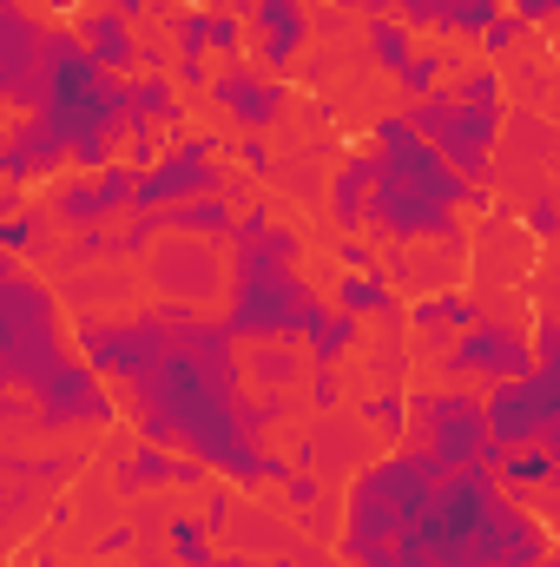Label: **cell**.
Returning <instances> with one entry per match:
<instances>
[{"mask_svg":"<svg viewBox=\"0 0 560 567\" xmlns=\"http://www.w3.org/2000/svg\"><path fill=\"white\" fill-rule=\"evenodd\" d=\"M158 317L172 330L165 357L145 370L139 383H126V396H120V416L133 423V435L218 468L238 488L283 482L290 462L271 455L265 442H271V429L283 416H297V396L245 383L238 337L218 317H205L191 303H158Z\"/></svg>","mask_w":560,"mask_h":567,"instance_id":"cell-1","label":"cell"},{"mask_svg":"<svg viewBox=\"0 0 560 567\" xmlns=\"http://www.w3.org/2000/svg\"><path fill=\"white\" fill-rule=\"evenodd\" d=\"M376 178H370V205H363V238L370 245H462L468 251V231H462V205H495V192L468 185L435 145L422 140L403 113L376 120Z\"/></svg>","mask_w":560,"mask_h":567,"instance_id":"cell-2","label":"cell"},{"mask_svg":"<svg viewBox=\"0 0 560 567\" xmlns=\"http://www.w3.org/2000/svg\"><path fill=\"white\" fill-rule=\"evenodd\" d=\"M409 535L428 567H535L554 555V528L528 502H508L495 468H442Z\"/></svg>","mask_w":560,"mask_h":567,"instance_id":"cell-3","label":"cell"},{"mask_svg":"<svg viewBox=\"0 0 560 567\" xmlns=\"http://www.w3.org/2000/svg\"><path fill=\"white\" fill-rule=\"evenodd\" d=\"M303 238L283 231L278 218L258 231H231V258H225V330L238 343H297L330 317V303L310 290V278L297 271Z\"/></svg>","mask_w":560,"mask_h":567,"instance_id":"cell-4","label":"cell"},{"mask_svg":"<svg viewBox=\"0 0 560 567\" xmlns=\"http://www.w3.org/2000/svg\"><path fill=\"white\" fill-rule=\"evenodd\" d=\"M33 113L60 133L66 165H80V172L113 165V152H120L126 133H133L126 80L106 73V66H93L73 27H46V93H40Z\"/></svg>","mask_w":560,"mask_h":567,"instance_id":"cell-5","label":"cell"},{"mask_svg":"<svg viewBox=\"0 0 560 567\" xmlns=\"http://www.w3.org/2000/svg\"><path fill=\"white\" fill-rule=\"evenodd\" d=\"M73 357L66 343V310L53 297V284H40L33 271H0V429L27 416L33 390Z\"/></svg>","mask_w":560,"mask_h":567,"instance_id":"cell-6","label":"cell"},{"mask_svg":"<svg viewBox=\"0 0 560 567\" xmlns=\"http://www.w3.org/2000/svg\"><path fill=\"white\" fill-rule=\"evenodd\" d=\"M435 482H442V462H435L428 449H416V442H409V449H390V455H376V462H363L356 482H350V502H343L336 561L350 567L363 548H376V542H390V535H409Z\"/></svg>","mask_w":560,"mask_h":567,"instance_id":"cell-7","label":"cell"},{"mask_svg":"<svg viewBox=\"0 0 560 567\" xmlns=\"http://www.w3.org/2000/svg\"><path fill=\"white\" fill-rule=\"evenodd\" d=\"M403 120H409L468 185L495 192V152H501V120H508L501 106H468V100H448V93L435 86V93H422V100L403 106Z\"/></svg>","mask_w":560,"mask_h":567,"instance_id":"cell-8","label":"cell"},{"mask_svg":"<svg viewBox=\"0 0 560 567\" xmlns=\"http://www.w3.org/2000/svg\"><path fill=\"white\" fill-rule=\"evenodd\" d=\"M409 442L428 449L442 468H495V442H488V423H481V396L442 383V390H409Z\"/></svg>","mask_w":560,"mask_h":567,"instance_id":"cell-9","label":"cell"},{"mask_svg":"<svg viewBox=\"0 0 560 567\" xmlns=\"http://www.w3.org/2000/svg\"><path fill=\"white\" fill-rule=\"evenodd\" d=\"M481 423L495 449H560V370H521L508 383H488L481 396Z\"/></svg>","mask_w":560,"mask_h":567,"instance_id":"cell-10","label":"cell"},{"mask_svg":"<svg viewBox=\"0 0 560 567\" xmlns=\"http://www.w3.org/2000/svg\"><path fill=\"white\" fill-rule=\"evenodd\" d=\"M66 337L80 343L73 357H80L86 370H100L106 383L126 390V383H139L145 370L165 357V337H172V330H165L158 310H126V317H80Z\"/></svg>","mask_w":560,"mask_h":567,"instance_id":"cell-11","label":"cell"},{"mask_svg":"<svg viewBox=\"0 0 560 567\" xmlns=\"http://www.w3.org/2000/svg\"><path fill=\"white\" fill-rule=\"evenodd\" d=\"M106 423H120V396H113L106 377L86 370L80 357H66V363L33 390V403H27V416H20V429H33V435H73V429H106Z\"/></svg>","mask_w":560,"mask_h":567,"instance_id":"cell-12","label":"cell"},{"mask_svg":"<svg viewBox=\"0 0 560 567\" xmlns=\"http://www.w3.org/2000/svg\"><path fill=\"white\" fill-rule=\"evenodd\" d=\"M211 192H231V172L218 165V140L211 133L178 140L145 172H133V212H165V205H185V198H211Z\"/></svg>","mask_w":560,"mask_h":567,"instance_id":"cell-13","label":"cell"},{"mask_svg":"<svg viewBox=\"0 0 560 567\" xmlns=\"http://www.w3.org/2000/svg\"><path fill=\"white\" fill-rule=\"evenodd\" d=\"M521 370H535V343H528V330L508 323V317H475V323L442 350V377H448V383H508V377H521Z\"/></svg>","mask_w":560,"mask_h":567,"instance_id":"cell-14","label":"cell"},{"mask_svg":"<svg viewBox=\"0 0 560 567\" xmlns=\"http://www.w3.org/2000/svg\"><path fill=\"white\" fill-rule=\"evenodd\" d=\"M145 278L158 284L172 303L205 310V303L225 297V258H218L211 238H185V231H172V238H152V251H145Z\"/></svg>","mask_w":560,"mask_h":567,"instance_id":"cell-15","label":"cell"},{"mask_svg":"<svg viewBox=\"0 0 560 567\" xmlns=\"http://www.w3.org/2000/svg\"><path fill=\"white\" fill-rule=\"evenodd\" d=\"M46 93V27L13 0L0 7V106L33 113Z\"/></svg>","mask_w":560,"mask_h":567,"instance_id":"cell-16","label":"cell"},{"mask_svg":"<svg viewBox=\"0 0 560 567\" xmlns=\"http://www.w3.org/2000/svg\"><path fill=\"white\" fill-rule=\"evenodd\" d=\"M245 133H271L283 120V106H290V80L278 73H251V60H225L218 73H211V86H205Z\"/></svg>","mask_w":560,"mask_h":567,"instance_id":"cell-17","label":"cell"},{"mask_svg":"<svg viewBox=\"0 0 560 567\" xmlns=\"http://www.w3.org/2000/svg\"><path fill=\"white\" fill-rule=\"evenodd\" d=\"M120 212H133V165H100L93 178H66L60 192H53V205H46V218L53 225H66V231H86V225H106V218H120Z\"/></svg>","mask_w":560,"mask_h":567,"instance_id":"cell-18","label":"cell"},{"mask_svg":"<svg viewBox=\"0 0 560 567\" xmlns=\"http://www.w3.org/2000/svg\"><path fill=\"white\" fill-rule=\"evenodd\" d=\"M251 47H258V60H265V73H290L297 66V53L310 47V7L303 0H251Z\"/></svg>","mask_w":560,"mask_h":567,"instance_id":"cell-19","label":"cell"},{"mask_svg":"<svg viewBox=\"0 0 560 567\" xmlns=\"http://www.w3.org/2000/svg\"><path fill=\"white\" fill-rule=\"evenodd\" d=\"M66 165V145L60 133L40 120V113H20L13 126H7V152H0V185H27V178H53Z\"/></svg>","mask_w":560,"mask_h":567,"instance_id":"cell-20","label":"cell"},{"mask_svg":"<svg viewBox=\"0 0 560 567\" xmlns=\"http://www.w3.org/2000/svg\"><path fill=\"white\" fill-rule=\"evenodd\" d=\"M462 245H428V238H416V245H390V265H383V278L403 284V290H455L462 284Z\"/></svg>","mask_w":560,"mask_h":567,"instance_id":"cell-21","label":"cell"},{"mask_svg":"<svg viewBox=\"0 0 560 567\" xmlns=\"http://www.w3.org/2000/svg\"><path fill=\"white\" fill-rule=\"evenodd\" d=\"M120 488L126 495H145V488H198L211 468L205 462H191V455H172V449H158V442H139V449H126L120 455Z\"/></svg>","mask_w":560,"mask_h":567,"instance_id":"cell-22","label":"cell"},{"mask_svg":"<svg viewBox=\"0 0 560 567\" xmlns=\"http://www.w3.org/2000/svg\"><path fill=\"white\" fill-rule=\"evenodd\" d=\"M73 33H80V47H86V60H93V66H106V73H120V80L139 66V40H133V27H126L113 7H93Z\"/></svg>","mask_w":560,"mask_h":567,"instance_id":"cell-23","label":"cell"},{"mask_svg":"<svg viewBox=\"0 0 560 567\" xmlns=\"http://www.w3.org/2000/svg\"><path fill=\"white\" fill-rule=\"evenodd\" d=\"M475 317H481V303H475L468 290H428V297L409 303V330L428 337V343H455Z\"/></svg>","mask_w":560,"mask_h":567,"instance_id":"cell-24","label":"cell"},{"mask_svg":"<svg viewBox=\"0 0 560 567\" xmlns=\"http://www.w3.org/2000/svg\"><path fill=\"white\" fill-rule=\"evenodd\" d=\"M330 310H343V317H403V297H396V284L383 278V271H343V278L330 284V297H323Z\"/></svg>","mask_w":560,"mask_h":567,"instance_id":"cell-25","label":"cell"},{"mask_svg":"<svg viewBox=\"0 0 560 567\" xmlns=\"http://www.w3.org/2000/svg\"><path fill=\"white\" fill-rule=\"evenodd\" d=\"M238 370H245L251 390H283V396H297V383H303V350H297V343H238Z\"/></svg>","mask_w":560,"mask_h":567,"instance_id":"cell-26","label":"cell"},{"mask_svg":"<svg viewBox=\"0 0 560 567\" xmlns=\"http://www.w3.org/2000/svg\"><path fill=\"white\" fill-rule=\"evenodd\" d=\"M158 225H165V231H185V238H211V245H231V225H238V212H231V192H211V198H185V205H165V212H158Z\"/></svg>","mask_w":560,"mask_h":567,"instance_id":"cell-27","label":"cell"},{"mask_svg":"<svg viewBox=\"0 0 560 567\" xmlns=\"http://www.w3.org/2000/svg\"><path fill=\"white\" fill-rule=\"evenodd\" d=\"M370 178H376V158H370V152H343V165L330 172V218H336L343 231H363Z\"/></svg>","mask_w":560,"mask_h":567,"instance_id":"cell-28","label":"cell"},{"mask_svg":"<svg viewBox=\"0 0 560 567\" xmlns=\"http://www.w3.org/2000/svg\"><path fill=\"white\" fill-rule=\"evenodd\" d=\"M495 482H501L508 502L548 495V482H554V449H501V455H495Z\"/></svg>","mask_w":560,"mask_h":567,"instance_id":"cell-29","label":"cell"},{"mask_svg":"<svg viewBox=\"0 0 560 567\" xmlns=\"http://www.w3.org/2000/svg\"><path fill=\"white\" fill-rule=\"evenodd\" d=\"M126 113H133V126H178L185 120V93L165 80V73H139V80H126Z\"/></svg>","mask_w":560,"mask_h":567,"instance_id":"cell-30","label":"cell"},{"mask_svg":"<svg viewBox=\"0 0 560 567\" xmlns=\"http://www.w3.org/2000/svg\"><path fill=\"white\" fill-rule=\"evenodd\" d=\"M356 343H363V323H356V317H343V310H330V317L303 337V363H310V370H336Z\"/></svg>","mask_w":560,"mask_h":567,"instance_id":"cell-31","label":"cell"},{"mask_svg":"<svg viewBox=\"0 0 560 567\" xmlns=\"http://www.w3.org/2000/svg\"><path fill=\"white\" fill-rule=\"evenodd\" d=\"M0 251H7V258H46V251H53V218H46L40 205H33V212H27V205L7 212V218H0Z\"/></svg>","mask_w":560,"mask_h":567,"instance_id":"cell-32","label":"cell"},{"mask_svg":"<svg viewBox=\"0 0 560 567\" xmlns=\"http://www.w3.org/2000/svg\"><path fill=\"white\" fill-rule=\"evenodd\" d=\"M158 535H165V561L172 567H211V528L198 522V515H165L158 522Z\"/></svg>","mask_w":560,"mask_h":567,"instance_id":"cell-33","label":"cell"},{"mask_svg":"<svg viewBox=\"0 0 560 567\" xmlns=\"http://www.w3.org/2000/svg\"><path fill=\"white\" fill-rule=\"evenodd\" d=\"M416 53V33L396 20V13H370V60L383 73H403V60Z\"/></svg>","mask_w":560,"mask_h":567,"instance_id":"cell-34","label":"cell"},{"mask_svg":"<svg viewBox=\"0 0 560 567\" xmlns=\"http://www.w3.org/2000/svg\"><path fill=\"white\" fill-rule=\"evenodd\" d=\"M495 13H501V0H435V33H448V40H475Z\"/></svg>","mask_w":560,"mask_h":567,"instance_id":"cell-35","label":"cell"},{"mask_svg":"<svg viewBox=\"0 0 560 567\" xmlns=\"http://www.w3.org/2000/svg\"><path fill=\"white\" fill-rule=\"evenodd\" d=\"M205 20H211V7H165V33H172L178 60H211L205 53Z\"/></svg>","mask_w":560,"mask_h":567,"instance_id":"cell-36","label":"cell"},{"mask_svg":"<svg viewBox=\"0 0 560 567\" xmlns=\"http://www.w3.org/2000/svg\"><path fill=\"white\" fill-rule=\"evenodd\" d=\"M245 13H251V7H245ZM245 13H238V7H211V20H205V53L245 60Z\"/></svg>","mask_w":560,"mask_h":567,"instance_id":"cell-37","label":"cell"},{"mask_svg":"<svg viewBox=\"0 0 560 567\" xmlns=\"http://www.w3.org/2000/svg\"><path fill=\"white\" fill-rule=\"evenodd\" d=\"M356 423H376L390 442H403V429H409V403H403V390H376V396H363V403H356Z\"/></svg>","mask_w":560,"mask_h":567,"instance_id":"cell-38","label":"cell"},{"mask_svg":"<svg viewBox=\"0 0 560 567\" xmlns=\"http://www.w3.org/2000/svg\"><path fill=\"white\" fill-rule=\"evenodd\" d=\"M396 86H403L409 100L435 93V86H442V53H435V47H416V53L403 60V73H396Z\"/></svg>","mask_w":560,"mask_h":567,"instance_id":"cell-39","label":"cell"},{"mask_svg":"<svg viewBox=\"0 0 560 567\" xmlns=\"http://www.w3.org/2000/svg\"><path fill=\"white\" fill-rule=\"evenodd\" d=\"M350 567H428V555L416 548V535H390V542H376V548H363Z\"/></svg>","mask_w":560,"mask_h":567,"instance_id":"cell-40","label":"cell"},{"mask_svg":"<svg viewBox=\"0 0 560 567\" xmlns=\"http://www.w3.org/2000/svg\"><path fill=\"white\" fill-rule=\"evenodd\" d=\"M475 40H481V53H488V60H501V53H515V47L528 40V27H521V20H515L508 7H501V13H495V20H488L481 33H475Z\"/></svg>","mask_w":560,"mask_h":567,"instance_id":"cell-41","label":"cell"},{"mask_svg":"<svg viewBox=\"0 0 560 567\" xmlns=\"http://www.w3.org/2000/svg\"><path fill=\"white\" fill-rule=\"evenodd\" d=\"M448 100H468V106H501V73L495 66H475L468 80H455V86H442Z\"/></svg>","mask_w":560,"mask_h":567,"instance_id":"cell-42","label":"cell"},{"mask_svg":"<svg viewBox=\"0 0 560 567\" xmlns=\"http://www.w3.org/2000/svg\"><path fill=\"white\" fill-rule=\"evenodd\" d=\"M528 231L548 245L554 238V185H535V198H528Z\"/></svg>","mask_w":560,"mask_h":567,"instance_id":"cell-43","label":"cell"},{"mask_svg":"<svg viewBox=\"0 0 560 567\" xmlns=\"http://www.w3.org/2000/svg\"><path fill=\"white\" fill-rule=\"evenodd\" d=\"M336 265H343V271H376V245L343 231V238H336Z\"/></svg>","mask_w":560,"mask_h":567,"instance_id":"cell-44","label":"cell"},{"mask_svg":"<svg viewBox=\"0 0 560 567\" xmlns=\"http://www.w3.org/2000/svg\"><path fill=\"white\" fill-rule=\"evenodd\" d=\"M238 165H245L251 178H271V145H265V133H245V140H238Z\"/></svg>","mask_w":560,"mask_h":567,"instance_id":"cell-45","label":"cell"},{"mask_svg":"<svg viewBox=\"0 0 560 567\" xmlns=\"http://www.w3.org/2000/svg\"><path fill=\"white\" fill-rule=\"evenodd\" d=\"M390 13L409 27V33H422V27H435V0H390Z\"/></svg>","mask_w":560,"mask_h":567,"instance_id":"cell-46","label":"cell"},{"mask_svg":"<svg viewBox=\"0 0 560 567\" xmlns=\"http://www.w3.org/2000/svg\"><path fill=\"white\" fill-rule=\"evenodd\" d=\"M554 7H560V0H515V7H508V13H515V20H521V27H528V33H541V27H548V20H554Z\"/></svg>","mask_w":560,"mask_h":567,"instance_id":"cell-47","label":"cell"},{"mask_svg":"<svg viewBox=\"0 0 560 567\" xmlns=\"http://www.w3.org/2000/svg\"><path fill=\"white\" fill-rule=\"evenodd\" d=\"M310 403L336 416V403H343V390H336V370H317V377H310Z\"/></svg>","mask_w":560,"mask_h":567,"instance_id":"cell-48","label":"cell"},{"mask_svg":"<svg viewBox=\"0 0 560 567\" xmlns=\"http://www.w3.org/2000/svg\"><path fill=\"white\" fill-rule=\"evenodd\" d=\"M231 515H238V508H231V488H211V495H205V515H198V522H205V528L218 535V528H225Z\"/></svg>","mask_w":560,"mask_h":567,"instance_id":"cell-49","label":"cell"},{"mask_svg":"<svg viewBox=\"0 0 560 567\" xmlns=\"http://www.w3.org/2000/svg\"><path fill=\"white\" fill-rule=\"evenodd\" d=\"M126 548H133V528H106V535H100V548H93V555H100V561H120V555H126Z\"/></svg>","mask_w":560,"mask_h":567,"instance_id":"cell-50","label":"cell"},{"mask_svg":"<svg viewBox=\"0 0 560 567\" xmlns=\"http://www.w3.org/2000/svg\"><path fill=\"white\" fill-rule=\"evenodd\" d=\"M211 567H278V561H265V555H211Z\"/></svg>","mask_w":560,"mask_h":567,"instance_id":"cell-51","label":"cell"},{"mask_svg":"<svg viewBox=\"0 0 560 567\" xmlns=\"http://www.w3.org/2000/svg\"><path fill=\"white\" fill-rule=\"evenodd\" d=\"M152 7H158V0H113V13H120V20H133V13H152Z\"/></svg>","mask_w":560,"mask_h":567,"instance_id":"cell-52","label":"cell"},{"mask_svg":"<svg viewBox=\"0 0 560 567\" xmlns=\"http://www.w3.org/2000/svg\"><path fill=\"white\" fill-rule=\"evenodd\" d=\"M46 7H53V13H80V0H46Z\"/></svg>","mask_w":560,"mask_h":567,"instance_id":"cell-53","label":"cell"},{"mask_svg":"<svg viewBox=\"0 0 560 567\" xmlns=\"http://www.w3.org/2000/svg\"><path fill=\"white\" fill-rule=\"evenodd\" d=\"M363 13H390V0H363Z\"/></svg>","mask_w":560,"mask_h":567,"instance_id":"cell-54","label":"cell"},{"mask_svg":"<svg viewBox=\"0 0 560 567\" xmlns=\"http://www.w3.org/2000/svg\"><path fill=\"white\" fill-rule=\"evenodd\" d=\"M0 271H13V258H7V251H0Z\"/></svg>","mask_w":560,"mask_h":567,"instance_id":"cell-55","label":"cell"},{"mask_svg":"<svg viewBox=\"0 0 560 567\" xmlns=\"http://www.w3.org/2000/svg\"><path fill=\"white\" fill-rule=\"evenodd\" d=\"M139 567H172V561H139Z\"/></svg>","mask_w":560,"mask_h":567,"instance_id":"cell-56","label":"cell"},{"mask_svg":"<svg viewBox=\"0 0 560 567\" xmlns=\"http://www.w3.org/2000/svg\"><path fill=\"white\" fill-rule=\"evenodd\" d=\"M0 152H7V126H0Z\"/></svg>","mask_w":560,"mask_h":567,"instance_id":"cell-57","label":"cell"},{"mask_svg":"<svg viewBox=\"0 0 560 567\" xmlns=\"http://www.w3.org/2000/svg\"><path fill=\"white\" fill-rule=\"evenodd\" d=\"M541 567H554V555H548V561H541Z\"/></svg>","mask_w":560,"mask_h":567,"instance_id":"cell-58","label":"cell"},{"mask_svg":"<svg viewBox=\"0 0 560 567\" xmlns=\"http://www.w3.org/2000/svg\"><path fill=\"white\" fill-rule=\"evenodd\" d=\"M0 7H13V0H0Z\"/></svg>","mask_w":560,"mask_h":567,"instance_id":"cell-59","label":"cell"},{"mask_svg":"<svg viewBox=\"0 0 560 567\" xmlns=\"http://www.w3.org/2000/svg\"><path fill=\"white\" fill-rule=\"evenodd\" d=\"M535 567H541V561H535Z\"/></svg>","mask_w":560,"mask_h":567,"instance_id":"cell-60","label":"cell"}]
</instances>
